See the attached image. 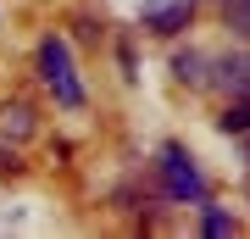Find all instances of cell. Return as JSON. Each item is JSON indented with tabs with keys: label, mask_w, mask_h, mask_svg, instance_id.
I'll return each instance as SVG.
<instances>
[{
	"label": "cell",
	"mask_w": 250,
	"mask_h": 239,
	"mask_svg": "<svg viewBox=\"0 0 250 239\" xmlns=\"http://www.w3.org/2000/svg\"><path fill=\"white\" fill-rule=\"evenodd\" d=\"M217 123H223V133H245L250 128V95H239V106H228Z\"/></svg>",
	"instance_id": "obj_6"
},
{
	"label": "cell",
	"mask_w": 250,
	"mask_h": 239,
	"mask_svg": "<svg viewBox=\"0 0 250 239\" xmlns=\"http://www.w3.org/2000/svg\"><path fill=\"white\" fill-rule=\"evenodd\" d=\"M217 84L228 89V95H250V56L239 50V56H223L217 62Z\"/></svg>",
	"instance_id": "obj_4"
},
{
	"label": "cell",
	"mask_w": 250,
	"mask_h": 239,
	"mask_svg": "<svg viewBox=\"0 0 250 239\" xmlns=\"http://www.w3.org/2000/svg\"><path fill=\"white\" fill-rule=\"evenodd\" d=\"M172 72H178V84L200 89V84H206V56H200V50H184V56H172Z\"/></svg>",
	"instance_id": "obj_5"
},
{
	"label": "cell",
	"mask_w": 250,
	"mask_h": 239,
	"mask_svg": "<svg viewBox=\"0 0 250 239\" xmlns=\"http://www.w3.org/2000/svg\"><path fill=\"white\" fill-rule=\"evenodd\" d=\"M228 28L233 34H250V0H228Z\"/></svg>",
	"instance_id": "obj_7"
},
{
	"label": "cell",
	"mask_w": 250,
	"mask_h": 239,
	"mask_svg": "<svg viewBox=\"0 0 250 239\" xmlns=\"http://www.w3.org/2000/svg\"><path fill=\"white\" fill-rule=\"evenodd\" d=\"M39 72H45V84H50V95L62 100V106H83V84H78V67H72V50H67V39H45L39 44Z\"/></svg>",
	"instance_id": "obj_1"
},
{
	"label": "cell",
	"mask_w": 250,
	"mask_h": 239,
	"mask_svg": "<svg viewBox=\"0 0 250 239\" xmlns=\"http://www.w3.org/2000/svg\"><path fill=\"white\" fill-rule=\"evenodd\" d=\"M161 178H167L172 200H206V178H200L195 156H189L184 145H167V151H161Z\"/></svg>",
	"instance_id": "obj_2"
},
{
	"label": "cell",
	"mask_w": 250,
	"mask_h": 239,
	"mask_svg": "<svg viewBox=\"0 0 250 239\" xmlns=\"http://www.w3.org/2000/svg\"><path fill=\"white\" fill-rule=\"evenodd\" d=\"M189 17H195V0H145V11H139V22L150 28L156 39H172V34H184Z\"/></svg>",
	"instance_id": "obj_3"
},
{
	"label": "cell",
	"mask_w": 250,
	"mask_h": 239,
	"mask_svg": "<svg viewBox=\"0 0 250 239\" xmlns=\"http://www.w3.org/2000/svg\"><path fill=\"white\" fill-rule=\"evenodd\" d=\"M206 234H211V239L233 234V217H228V212H217V206H211V212H206Z\"/></svg>",
	"instance_id": "obj_8"
}]
</instances>
